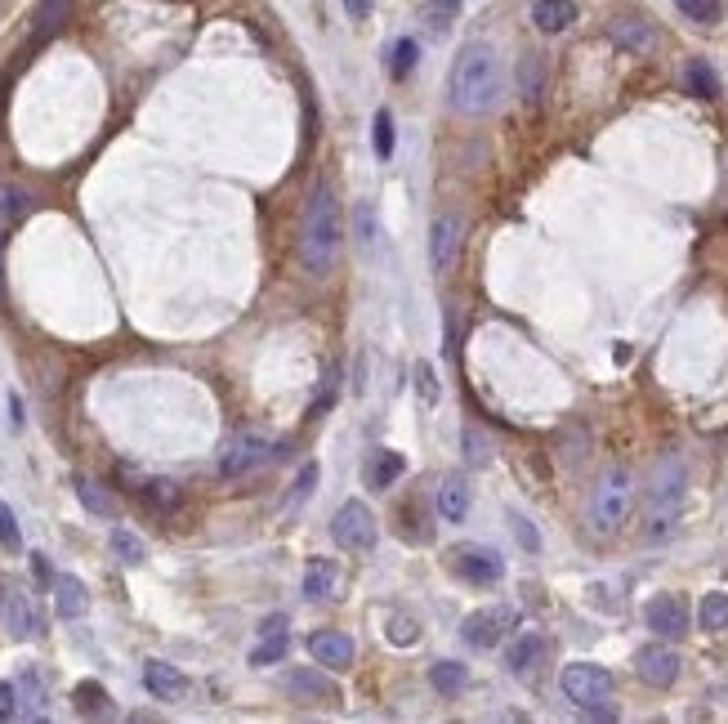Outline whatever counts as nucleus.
I'll return each instance as SVG.
<instances>
[{
  "instance_id": "obj_8",
  "label": "nucleus",
  "mask_w": 728,
  "mask_h": 724,
  "mask_svg": "<svg viewBox=\"0 0 728 724\" xmlns=\"http://www.w3.org/2000/svg\"><path fill=\"white\" fill-rule=\"evenodd\" d=\"M268 456H273V443H268V438L237 434V438H228L224 456H219V474H224V479H242V474H251L255 465H264Z\"/></svg>"
},
{
  "instance_id": "obj_20",
  "label": "nucleus",
  "mask_w": 728,
  "mask_h": 724,
  "mask_svg": "<svg viewBox=\"0 0 728 724\" xmlns=\"http://www.w3.org/2000/svg\"><path fill=\"white\" fill-rule=\"evenodd\" d=\"M335 581H340V568H335V559H309V568H304V599H313V604H322V599L335 595Z\"/></svg>"
},
{
  "instance_id": "obj_14",
  "label": "nucleus",
  "mask_w": 728,
  "mask_h": 724,
  "mask_svg": "<svg viewBox=\"0 0 728 724\" xmlns=\"http://www.w3.org/2000/svg\"><path fill=\"white\" fill-rule=\"evenodd\" d=\"M5 631L14 635V640H32V635L41 631V617H36V604L27 590H9L5 595Z\"/></svg>"
},
{
  "instance_id": "obj_43",
  "label": "nucleus",
  "mask_w": 728,
  "mask_h": 724,
  "mask_svg": "<svg viewBox=\"0 0 728 724\" xmlns=\"http://www.w3.org/2000/svg\"><path fill=\"white\" fill-rule=\"evenodd\" d=\"M465 447H469V465H487V447H483V438H478V430H465Z\"/></svg>"
},
{
  "instance_id": "obj_5",
  "label": "nucleus",
  "mask_w": 728,
  "mask_h": 724,
  "mask_svg": "<svg viewBox=\"0 0 728 724\" xmlns=\"http://www.w3.org/2000/svg\"><path fill=\"white\" fill-rule=\"evenodd\" d=\"M559 684H563V693H568L572 707L595 711V716H612V711H608L612 675L603 671V666H595V662H572V666H563Z\"/></svg>"
},
{
  "instance_id": "obj_40",
  "label": "nucleus",
  "mask_w": 728,
  "mask_h": 724,
  "mask_svg": "<svg viewBox=\"0 0 728 724\" xmlns=\"http://www.w3.org/2000/svg\"><path fill=\"white\" fill-rule=\"evenodd\" d=\"M313 483H318V465H313V461H309V465H304V470H300V479H295V492H291V506H300V501H304V497H309V492H313Z\"/></svg>"
},
{
  "instance_id": "obj_24",
  "label": "nucleus",
  "mask_w": 728,
  "mask_h": 724,
  "mask_svg": "<svg viewBox=\"0 0 728 724\" xmlns=\"http://www.w3.org/2000/svg\"><path fill=\"white\" fill-rule=\"evenodd\" d=\"M541 657H545V640H541V635H532V631H528V635H519V640L510 644V653H505V666L523 675V671H532V666L541 662Z\"/></svg>"
},
{
  "instance_id": "obj_23",
  "label": "nucleus",
  "mask_w": 728,
  "mask_h": 724,
  "mask_svg": "<svg viewBox=\"0 0 728 724\" xmlns=\"http://www.w3.org/2000/svg\"><path fill=\"white\" fill-rule=\"evenodd\" d=\"M67 18H72V0H41V5H36V18H32V36L45 41V36L59 32Z\"/></svg>"
},
{
  "instance_id": "obj_37",
  "label": "nucleus",
  "mask_w": 728,
  "mask_h": 724,
  "mask_svg": "<svg viewBox=\"0 0 728 724\" xmlns=\"http://www.w3.org/2000/svg\"><path fill=\"white\" fill-rule=\"evenodd\" d=\"M143 497H148L157 510H175L179 506V488H175V483H166V479L148 483V492H143Z\"/></svg>"
},
{
  "instance_id": "obj_22",
  "label": "nucleus",
  "mask_w": 728,
  "mask_h": 724,
  "mask_svg": "<svg viewBox=\"0 0 728 724\" xmlns=\"http://www.w3.org/2000/svg\"><path fill=\"white\" fill-rule=\"evenodd\" d=\"M286 693H295V698H335V684L327 680V675H318V671H286Z\"/></svg>"
},
{
  "instance_id": "obj_13",
  "label": "nucleus",
  "mask_w": 728,
  "mask_h": 724,
  "mask_svg": "<svg viewBox=\"0 0 728 724\" xmlns=\"http://www.w3.org/2000/svg\"><path fill=\"white\" fill-rule=\"evenodd\" d=\"M143 689H148L157 702H179L188 693V680H184V671H179V666L157 662V657H152V662L143 666Z\"/></svg>"
},
{
  "instance_id": "obj_38",
  "label": "nucleus",
  "mask_w": 728,
  "mask_h": 724,
  "mask_svg": "<svg viewBox=\"0 0 728 724\" xmlns=\"http://www.w3.org/2000/svg\"><path fill=\"white\" fill-rule=\"evenodd\" d=\"M0 546L5 550H18L23 546V532H18V519H14V510L0 501Z\"/></svg>"
},
{
  "instance_id": "obj_6",
  "label": "nucleus",
  "mask_w": 728,
  "mask_h": 724,
  "mask_svg": "<svg viewBox=\"0 0 728 724\" xmlns=\"http://www.w3.org/2000/svg\"><path fill=\"white\" fill-rule=\"evenodd\" d=\"M331 537L335 546L353 550V555H367V550H376V514L362 501H344L331 519Z\"/></svg>"
},
{
  "instance_id": "obj_2",
  "label": "nucleus",
  "mask_w": 728,
  "mask_h": 724,
  "mask_svg": "<svg viewBox=\"0 0 728 724\" xmlns=\"http://www.w3.org/2000/svg\"><path fill=\"white\" fill-rule=\"evenodd\" d=\"M340 202H335V193L327 184L313 188L309 206H304V228H300V260L309 273H318V278H327L335 255H340Z\"/></svg>"
},
{
  "instance_id": "obj_41",
  "label": "nucleus",
  "mask_w": 728,
  "mask_h": 724,
  "mask_svg": "<svg viewBox=\"0 0 728 724\" xmlns=\"http://www.w3.org/2000/svg\"><path fill=\"white\" fill-rule=\"evenodd\" d=\"M389 640H394V644H416L420 640V626L411 622V617H394V631H389Z\"/></svg>"
},
{
  "instance_id": "obj_32",
  "label": "nucleus",
  "mask_w": 728,
  "mask_h": 724,
  "mask_svg": "<svg viewBox=\"0 0 728 724\" xmlns=\"http://www.w3.org/2000/svg\"><path fill=\"white\" fill-rule=\"evenodd\" d=\"M371 144H376V157H394V112L380 108L376 126H371Z\"/></svg>"
},
{
  "instance_id": "obj_46",
  "label": "nucleus",
  "mask_w": 728,
  "mask_h": 724,
  "mask_svg": "<svg viewBox=\"0 0 728 724\" xmlns=\"http://www.w3.org/2000/svg\"><path fill=\"white\" fill-rule=\"evenodd\" d=\"M429 9H434V18H456L461 0H429Z\"/></svg>"
},
{
  "instance_id": "obj_1",
  "label": "nucleus",
  "mask_w": 728,
  "mask_h": 724,
  "mask_svg": "<svg viewBox=\"0 0 728 724\" xmlns=\"http://www.w3.org/2000/svg\"><path fill=\"white\" fill-rule=\"evenodd\" d=\"M447 94H452V108L465 112V117H483V112L496 108V99H501V59H496L492 45L469 41L456 54Z\"/></svg>"
},
{
  "instance_id": "obj_21",
  "label": "nucleus",
  "mask_w": 728,
  "mask_h": 724,
  "mask_svg": "<svg viewBox=\"0 0 728 724\" xmlns=\"http://www.w3.org/2000/svg\"><path fill=\"white\" fill-rule=\"evenodd\" d=\"M501 626H505V613H469L461 635L469 649H492V644H501Z\"/></svg>"
},
{
  "instance_id": "obj_9",
  "label": "nucleus",
  "mask_w": 728,
  "mask_h": 724,
  "mask_svg": "<svg viewBox=\"0 0 728 724\" xmlns=\"http://www.w3.org/2000/svg\"><path fill=\"white\" fill-rule=\"evenodd\" d=\"M608 41L617 45V50H626V54H653L662 36H657L653 18H644V14H617L608 23Z\"/></svg>"
},
{
  "instance_id": "obj_31",
  "label": "nucleus",
  "mask_w": 728,
  "mask_h": 724,
  "mask_svg": "<svg viewBox=\"0 0 728 724\" xmlns=\"http://www.w3.org/2000/svg\"><path fill=\"white\" fill-rule=\"evenodd\" d=\"M112 555H117L121 564L134 568V564H143V559H148V550H143V541L134 537L130 528H117V532H112Z\"/></svg>"
},
{
  "instance_id": "obj_17",
  "label": "nucleus",
  "mask_w": 728,
  "mask_h": 724,
  "mask_svg": "<svg viewBox=\"0 0 728 724\" xmlns=\"http://www.w3.org/2000/svg\"><path fill=\"white\" fill-rule=\"evenodd\" d=\"M54 608H59L63 622H76V617H85V608H90V590H85L81 577H54Z\"/></svg>"
},
{
  "instance_id": "obj_16",
  "label": "nucleus",
  "mask_w": 728,
  "mask_h": 724,
  "mask_svg": "<svg viewBox=\"0 0 728 724\" xmlns=\"http://www.w3.org/2000/svg\"><path fill=\"white\" fill-rule=\"evenodd\" d=\"M14 689H18V716L23 720H41L45 711H50V689H45V680L36 671L18 675Z\"/></svg>"
},
{
  "instance_id": "obj_4",
  "label": "nucleus",
  "mask_w": 728,
  "mask_h": 724,
  "mask_svg": "<svg viewBox=\"0 0 728 724\" xmlns=\"http://www.w3.org/2000/svg\"><path fill=\"white\" fill-rule=\"evenodd\" d=\"M679 501H684V461L666 456L653 470V488H648V541H666L679 519Z\"/></svg>"
},
{
  "instance_id": "obj_11",
  "label": "nucleus",
  "mask_w": 728,
  "mask_h": 724,
  "mask_svg": "<svg viewBox=\"0 0 728 724\" xmlns=\"http://www.w3.org/2000/svg\"><path fill=\"white\" fill-rule=\"evenodd\" d=\"M644 622H648V631H657L662 640H679V635L688 631V604H684V595H657L653 604L644 608Z\"/></svg>"
},
{
  "instance_id": "obj_3",
  "label": "nucleus",
  "mask_w": 728,
  "mask_h": 724,
  "mask_svg": "<svg viewBox=\"0 0 728 724\" xmlns=\"http://www.w3.org/2000/svg\"><path fill=\"white\" fill-rule=\"evenodd\" d=\"M630 501H635V479H630V470L626 465H608L595 483V497H590V528H595L599 537L621 532V523H626V514H630Z\"/></svg>"
},
{
  "instance_id": "obj_19",
  "label": "nucleus",
  "mask_w": 728,
  "mask_h": 724,
  "mask_svg": "<svg viewBox=\"0 0 728 724\" xmlns=\"http://www.w3.org/2000/svg\"><path fill=\"white\" fill-rule=\"evenodd\" d=\"M438 514H443L447 523H461L469 514V483H465V474H447V479L438 483Z\"/></svg>"
},
{
  "instance_id": "obj_33",
  "label": "nucleus",
  "mask_w": 728,
  "mask_h": 724,
  "mask_svg": "<svg viewBox=\"0 0 728 724\" xmlns=\"http://www.w3.org/2000/svg\"><path fill=\"white\" fill-rule=\"evenodd\" d=\"M286 631H273V635H264V644L260 649H251V666H273V662H282L286 657Z\"/></svg>"
},
{
  "instance_id": "obj_26",
  "label": "nucleus",
  "mask_w": 728,
  "mask_h": 724,
  "mask_svg": "<svg viewBox=\"0 0 728 724\" xmlns=\"http://www.w3.org/2000/svg\"><path fill=\"white\" fill-rule=\"evenodd\" d=\"M429 684H434L443 698H452V693H461L465 684H469V671H465V662H434L429 666Z\"/></svg>"
},
{
  "instance_id": "obj_44",
  "label": "nucleus",
  "mask_w": 728,
  "mask_h": 724,
  "mask_svg": "<svg viewBox=\"0 0 728 724\" xmlns=\"http://www.w3.org/2000/svg\"><path fill=\"white\" fill-rule=\"evenodd\" d=\"M510 523H514V537H519L528 550H536V546H541V537H536V532H532V523H528V519H519V514H514Z\"/></svg>"
},
{
  "instance_id": "obj_12",
  "label": "nucleus",
  "mask_w": 728,
  "mask_h": 724,
  "mask_svg": "<svg viewBox=\"0 0 728 724\" xmlns=\"http://www.w3.org/2000/svg\"><path fill=\"white\" fill-rule=\"evenodd\" d=\"M456 251H461V219H456V215H438L434 228H429V260H434V269L438 273L452 269Z\"/></svg>"
},
{
  "instance_id": "obj_28",
  "label": "nucleus",
  "mask_w": 728,
  "mask_h": 724,
  "mask_svg": "<svg viewBox=\"0 0 728 724\" xmlns=\"http://www.w3.org/2000/svg\"><path fill=\"white\" fill-rule=\"evenodd\" d=\"M76 497H81V506H85V510L103 514V519H117V501H112L108 492H103L94 479H76Z\"/></svg>"
},
{
  "instance_id": "obj_29",
  "label": "nucleus",
  "mask_w": 728,
  "mask_h": 724,
  "mask_svg": "<svg viewBox=\"0 0 728 724\" xmlns=\"http://www.w3.org/2000/svg\"><path fill=\"white\" fill-rule=\"evenodd\" d=\"M402 470H407V461H402L398 452H380L376 461L367 465V483H371V488H389Z\"/></svg>"
},
{
  "instance_id": "obj_39",
  "label": "nucleus",
  "mask_w": 728,
  "mask_h": 724,
  "mask_svg": "<svg viewBox=\"0 0 728 724\" xmlns=\"http://www.w3.org/2000/svg\"><path fill=\"white\" fill-rule=\"evenodd\" d=\"M416 385H420L425 407H434L438 403V385H434V367H429V362H416Z\"/></svg>"
},
{
  "instance_id": "obj_27",
  "label": "nucleus",
  "mask_w": 728,
  "mask_h": 724,
  "mask_svg": "<svg viewBox=\"0 0 728 724\" xmlns=\"http://www.w3.org/2000/svg\"><path fill=\"white\" fill-rule=\"evenodd\" d=\"M72 702H76V711H81V716H108V711H112V698H108V689H103V684H94V680L76 684Z\"/></svg>"
},
{
  "instance_id": "obj_35",
  "label": "nucleus",
  "mask_w": 728,
  "mask_h": 724,
  "mask_svg": "<svg viewBox=\"0 0 728 724\" xmlns=\"http://www.w3.org/2000/svg\"><path fill=\"white\" fill-rule=\"evenodd\" d=\"M416 59H420V45L411 41V36H402V41L394 45V63H389V72H394L398 81H402V76L416 68Z\"/></svg>"
},
{
  "instance_id": "obj_15",
  "label": "nucleus",
  "mask_w": 728,
  "mask_h": 724,
  "mask_svg": "<svg viewBox=\"0 0 728 724\" xmlns=\"http://www.w3.org/2000/svg\"><path fill=\"white\" fill-rule=\"evenodd\" d=\"M309 653L318 666H327V671H344V666L353 662V640L344 631H318L309 640Z\"/></svg>"
},
{
  "instance_id": "obj_7",
  "label": "nucleus",
  "mask_w": 728,
  "mask_h": 724,
  "mask_svg": "<svg viewBox=\"0 0 728 724\" xmlns=\"http://www.w3.org/2000/svg\"><path fill=\"white\" fill-rule=\"evenodd\" d=\"M447 568H452L456 577H465L469 586H496V581L505 577V559L496 555L492 546H478V541L456 546L452 555H447Z\"/></svg>"
},
{
  "instance_id": "obj_42",
  "label": "nucleus",
  "mask_w": 728,
  "mask_h": 724,
  "mask_svg": "<svg viewBox=\"0 0 728 724\" xmlns=\"http://www.w3.org/2000/svg\"><path fill=\"white\" fill-rule=\"evenodd\" d=\"M0 720H18V689H14V680L0 684Z\"/></svg>"
},
{
  "instance_id": "obj_45",
  "label": "nucleus",
  "mask_w": 728,
  "mask_h": 724,
  "mask_svg": "<svg viewBox=\"0 0 728 724\" xmlns=\"http://www.w3.org/2000/svg\"><path fill=\"white\" fill-rule=\"evenodd\" d=\"M376 9V0H344V14L349 18H367Z\"/></svg>"
},
{
  "instance_id": "obj_25",
  "label": "nucleus",
  "mask_w": 728,
  "mask_h": 724,
  "mask_svg": "<svg viewBox=\"0 0 728 724\" xmlns=\"http://www.w3.org/2000/svg\"><path fill=\"white\" fill-rule=\"evenodd\" d=\"M684 81H688V90H693L697 99H720V76H715V68L706 59H688Z\"/></svg>"
},
{
  "instance_id": "obj_18",
  "label": "nucleus",
  "mask_w": 728,
  "mask_h": 724,
  "mask_svg": "<svg viewBox=\"0 0 728 724\" xmlns=\"http://www.w3.org/2000/svg\"><path fill=\"white\" fill-rule=\"evenodd\" d=\"M532 23L541 27L545 36H559L577 23V0H536L532 5Z\"/></svg>"
},
{
  "instance_id": "obj_30",
  "label": "nucleus",
  "mask_w": 728,
  "mask_h": 724,
  "mask_svg": "<svg viewBox=\"0 0 728 724\" xmlns=\"http://www.w3.org/2000/svg\"><path fill=\"white\" fill-rule=\"evenodd\" d=\"M697 622H702V631H724V626H728V595H724V590H711V595L702 599Z\"/></svg>"
},
{
  "instance_id": "obj_36",
  "label": "nucleus",
  "mask_w": 728,
  "mask_h": 724,
  "mask_svg": "<svg viewBox=\"0 0 728 724\" xmlns=\"http://www.w3.org/2000/svg\"><path fill=\"white\" fill-rule=\"evenodd\" d=\"M679 14L693 18V23H715L720 18V0H675Z\"/></svg>"
},
{
  "instance_id": "obj_10",
  "label": "nucleus",
  "mask_w": 728,
  "mask_h": 724,
  "mask_svg": "<svg viewBox=\"0 0 728 724\" xmlns=\"http://www.w3.org/2000/svg\"><path fill=\"white\" fill-rule=\"evenodd\" d=\"M679 653L666 649V644H644V649L635 653V671L644 684H653V689H670V684L679 680Z\"/></svg>"
},
{
  "instance_id": "obj_47",
  "label": "nucleus",
  "mask_w": 728,
  "mask_h": 724,
  "mask_svg": "<svg viewBox=\"0 0 728 724\" xmlns=\"http://www.w3.org/2000/svg\"><path fill=\"white\" fill-rule=\"evenodd\" d=\"M32 568H36V577L41 581H50V564H45V555H32Z\"/></svg>"
},
{
  "instance_id": "obj_34",
  "label": "nucleus",
  "mask_w": 728,
  "mask_h": 724,
  "mask_svg": "<svg viewBox=\"0 0 728 724\" xmlns=\"http://www.w3.org/2000/svg\"><path fill=\"white\" fill-rule=\"evenodd\" d=\"M541 76H545L541 54H523V63H519V90L528 94V99H536V94H541Z\"/></svg>"
}]
</instances>
